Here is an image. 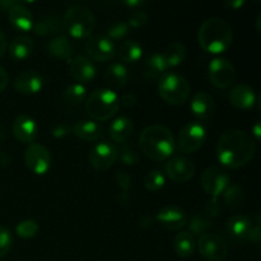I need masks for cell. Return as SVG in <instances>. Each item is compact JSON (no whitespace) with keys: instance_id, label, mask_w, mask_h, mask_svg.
Here are the masks:
<instances>
[{"instance_id":"obj_1","label":"cell","mask_w":261,"mask_h":261,"mask_svg":"<svg viewBox=\"0 0 261 261\" xmlns=\"http://www.w3.org/2000/svg\"><path fill=\"white\" fill-rule=\"evenodd\" d=\"M256 153V140L245 130H227L217 144V158L228 168H240L247 165Z\"/></svg>"},{"instance_id":"obj_2","label":"cell","mask_w":261,"mask_h":261,"mask_svg":"<svg viewBox=\"0 0 261 261\" xmlns=\"http://www.w3.org/2000/svg\"><path fill=\"white\" fill-rule=\"evenodd\" d=\"M139 147L150 160L165 161L175 152L176 143L170 129L163 125H150L140 134Z\"/></svg>"},{"instance_id":"obj_3","label":"cell","mask_w":261,"mask_h":261,"mask_svg":"<svg viewBox=\"0 0 261 261\" xmlns=\"http://www.w3.org/2000/svg\"><path fill=\"white\" fill-rule=\"evenodd\" d=\"M198 41L204 51L218 55L231 47L233 31L222 18H209L199 28Z\"/></svg>"},{"instance_id":"obj_4","label":"cell","mask_w":261,"mask_h":261,"mask_svg":"<svg viewBox=\"0 0 261 261\" xmlns=\"http://www.w3.org/2000/svg\"><path fill=\"white\" fill-rule=\"evenodd\" d=\"M120 109V97L110 88L92 92L86 99L87 114L93 121H106L112 119Z\"/></svg>"},{"instance_id":"obj_5","label":"cell","mask_w":261,"mask_h":261,"mask_svg":"<svg viewBox=\"0 0 261 261\" xmlns=\"http://www.w3.org/2000/svg\"><path fill=\"white\" fill-rule=\"evenodd\" d=\"M63 27L70 37L75 40H86L93 33L96 19L89 8L84 5H74L64 14Z\"/></svg>"},{"instance_id":"obj_6","label":"cell","mask_w":261,"mask_h":261,"mask_svg":"<svg viewBox=\"0 0 261 261\" xmlns=\"http://www.w3.org/2000/svg\"><path fill=\"white\" fill-rule=\"evenodd\" d=\"M191 87L185 76L177 73H166L158 81V93L172 106H181L190 97Z\"/></svg>"},{"instance_id":"obj_7","label":"cell","mask_w":261,"mask_h":261,"mask_svg":"<svg viewBox=\"0 0 261 261\" xmlns=\"http://www.w3.org/2000/svg\"><path fill=\"white\" fill-rule=\"evenodd\" d=\"M206 140V129L201 122L186 124L178 133L177 148L184 154H191L200 149Z\"/></svg>"},{"instance_id":"obj_8","label":"cell","mask_w":261,"mask_h":261,"mask_svg":"<svg viewBox=\"0 0 261 261\" xmlns=\"http://www.w3.org/2000/svg\"><path fill=\"white\" fill-rule=\"evenodd\" d=\"M209 81L217 88H228L236 78V69L229 60L224 58H214L208 65Z\"/></svg>"},{"instance_id":"obj_9","label":"cell","mask_w":261,"mask_h":261,"mask_svg":"<svg viewBox=\"0 0 261 261\" xmlns=\"http://www.w3.org/2000/svg\"><path fill=\"white\" fill-rule=\"evenodd\" d=\"M24 163L35 175H45L51 167V154L48 149L38 143H31L24 150Z\"/></svg>"},{"instance_id":"obj_10","label":"cell","mask_w":261,"mask_h":261,"mask_svg":"<svg viewBox=\"0 0 261 261\" xmlns=\"http://www.w3.org/2000/svg\"><path fill=\"white\" fill-rule=\"evenodd\" d=\"M200 184L208 195L217 199L229 186V175L221 167H208L201 173Z\"/></svg>"},{"instance_id":"obj_11","label":"cell","mask_w":261,"mask_h":261,"mask_svg":"<svg viewBox=\"0 0 261 261\" xmlns=\"http://www.w3.org/2000/svg\"><path fill=\"white\" fill-rule=\"evenodd\" d=\"M199 252L209 261H223L228 255L227 242L218 234L204 233L198 241Z\"/></svg>"},{"instance_id":"obj_12","label":"cell","mask_w":261,"mask_h":261,"mask_svg":"<svg viewBox=\"0 0 261 261\" xmlns=\"http://www.w3.org/2000/svg\"><path fill=\"white\" fill-rule=\"evenodd\" d=\"M119 150L112 143L99 142L94 145L88 154V161L92 167L97 171L109 170L112 165L117 161Z\"/></svg>"},{"instance_id":"obj_13","label":"cell","mask_w":261,"mask_h":261,"mask_svg":"<svg viewBox=\"0 0 261 261\" xmlns=\"http://www.w3.org/2000/svg\"><path fill=\"white\" fill-rule=\"evenodd\" d=\"M86 51L88 54V58H91L93 61H105L111 60L116 54V46L114 41L110 40L105 35H96L91 36L86 43Z\"/></svg>"},{"instance_id":"obj_14","label":"cell","mask_w":261,"mask_h":261,"mask_svg":"<svg viewBox=\"0 0 261 261\" xmlns=\"http://www.w3.org/2000/svg\"><path fill=\"white\" fill-rule=\"evenodd\" d=\"M166 175L173 182L182 184L193 178L195 173V166L185 157H175L166 163Z\"/></svg>"},{"instance_id":"obj_15","label":"cell","mask_w":261,"mask_h":261,"mask_svg":"<svg viewBox=\"0 0 261 261\" xmlns=\"http://www.w3.org/2000/svg\"><path fill=\"white\" fill-rule=\"evenodd\" d=\"M70 74L78 83H89L97 75L94 61L86 55H76L70 60Z\"/></svg>"},{"instance_id":"obj_16","label":"cell","mask_w":261,"mask_h":261,"mask_svg":"<svg viewBox=\"0 0 261 261\" xmlns=\"http://www.w3.org/2000/svg\"><path fill=\"white\" fill-rule=\"evenodd\" d=\"M157 221L168 231H180L188 223V216L180 206L167 205L158 212Z\"/></svg>"},{"instance_id":"obj_17","label":"cell","mask_w":261,"mask_h":261,"mask_svg":"<svg viewBox=\"0 0 261 261\" xmlns=\"http://www.w3.org/2000/svg\"><path fill=\"white\" fill-rule=\"evenodd\" d=\"M42 75L35 70H25L20 73L14 81V89L18 93L25 94V96H32L38 93L43 88Z\"/></svg>"},{"instance_id":"obj_18","label":"cell","mask_w":261,"mask_h":261,"mask_svg":"<svg viewBox=\"0 0 261 261\" xmlns=\"http://www.w3.org/2000/svg\"><path fill=\"white\" fill-rule=\"evenodd\" d=\"M190 109L199 121H208L216 114V102L206 92H198L191 98Z\"/></svg>"},{"instance_id":"obj_19","label":"cell","mask_w":261,"mask_h":261,"mask_svg":"<svg viewBox=\"0 0 261 261\" xmlns=\"http://www.w3.org/2000/svg\"><path fill=\"white\" fill-rule=\"evenodd\" d=\"M13 134L19 142L31 144L38 134V126L35 120L25 115H20L13 122Z\"/></svg>"},{"instance_id":"obj_20","label":"cell","mask_w":261,"mask_h":261,"mask_svg":"<svg viewBox=\"0 0 261 261\" xmlns=\"http://www.w3.org/2000/svg\"><path fill=\"white\" fill-rule=\"evenodd\" d=\"M229 102L239 110H251L256 103V94L247 84H239L229 92Z\"/></svg>"},{"instance_id":"obj_21","label":"cell","mask_w":261,"mask_h":261,"mask_svg":"<svg viewBox=\"0 0 261 261\" xmlns=\"http://www.w3.org/2000/svg\"><path fill=\"white\" fill-rule=\"evenodd\" d=\"M71 133L84 142H96L105 135L103 127L93 120H81L74 124Z\"/></svg>"},{"instance_id":"obj_22","label":"cell","mask_w":261,"mask_h":261,"mask_svg":"<svg viewBox=\"0 0 261 261\" xmlns=\"http://www.w3.org/2000/svg\"><path fill=\"white\" fill-rule=\"evenodd\" d=\"M33 31L37 36L45 37V36H59L64 31L63 19L55 14H47L41 17L37 22L33 24Z\"/></svg>"},{"instance_id":"obj_23","label":"cell","mask_w":261,"mask_h":261,"mask_svg":"<svg viewBox=\"0 0 261 261\" xmlns=\"http://www.w3.org/2000/svg\"><path fill=\"white\" fill-rule=\"evenodd\" d=\"M9 22L15 30L20 31V32H30L32 31L35 20H33V15L30 9L24 7L23 4L17 5V7L12 8L9 10Z\"/></svg>"},{"instance_id":"obj_24","label":"cell","mask_w":261,"mask_h":261,"mask_svg":"<svg viewBox=\"0 0 261 261\" xmlns=\"http://www.w3.org/2000/svg\"><path fill=\"white\" fill-rule=\"evenodd\" d=\"M48 53L60 60L70 61L74 58V46L68 37L63 35L55 36L53 40L48 41L46 46Z\"/></svg>"},{"instance_id":"obj_25","label":"cell","mask_w":261,"mask_h":261,"mask_svg":"<svg viewBox=\"0 0 261 261\" xmlns=\"http://www.w3.org/2000/svg\"><path fill=\"white\" fill-rule=\"evenodd\" d=\"M105 81L112 89H121L129 82V73H127L126 66L122 65L121 63H114L107 68L105 71Z\"/></svg>"},{"instance_id":"obj_26","label":"cell","mask_w":261,"mask_h":261,"mask_svg":"<svg viewBox=\"0 0 261 261\" xmlns=\"http://www.w3.org/2000/svg\"><path fill=\"white\" fill-rule=\"evenodd\" d=\"M167 65H166L165 60H163L161 54H154V55L149 56L147 60L143 64V75L147 81L154 82L160 81L167 71Z\"/></svg>"},{"instance_id":"obj_27","label":"cell","mask_w":261,"mask_h":261,"mask_svg":"<svg viewBox=\"0 0 261 261\" xmlns=\"http://www.w3.org/2000/svg\"><path fill=\"white\" fill-rule=\"evenodd\" d=\"M252 228V222L247 217L236 214L231 217L226 223V229L233 239L247 240Z\"/></svg>"},{"instance_id":"obj_28","label":"cell","mask_w":261,"mask_h":261,"mask_svg":"<svg viewBox=\"0 0 261 261\" xmlns=\"http://www.w3.org/2000/svg\"><path fill=\"white\" fill-rule=\"evenodd\" d=\"M133 130H134V126H133L132 120L126 116L116 117L114 121H111L109 127L110 137L116 143L126 142L132 137Z\"/></svg>"},{"instance_id":"obj_29","label":"cell","mask_w":261,"mask_h":261,"mask_svg":"<svg viewBox=\"0 0 261 261\" xmlns=\"http://www.w3.org/2000/svg\"><path fill=\"white\" fill-rule=\"evenodd\" d=\"M35 48V42L28 36H18L9 46V54L14 60L22 61L30 58Z\"/></svg>"},{"instance_id":"obj_30","label":"cell","mask_w":261,"mask_h":261,"mask_svg":"<svg viewBox=\"0 0 261 261\" xmlns=\"http://www.w3.org/2000/svg\"><path fill=\"white\" fill-rule=\"evenodd\" d=\"M195 237L190 231H181L173 240V249L180 257H190L195 251Z\"/></svg>"},{"instance_id":"obj_31","label":"cell","mask_w":261,"mask_h":261,"mask_svg":"<svg viewBox=\"0 0 261 261\" xmlns=\"http://www.w3.org/2000/svg\"><path fill=\"white\" fill-rule=\"evenodd\" d=\"M161 55H162L163 60H165L168 69L176 68V66L182 64V61L185 60L186 47L181 42H171L165 48V51L161 53Z\"/></svg>"},{"instance_id":"obj_32","label":"cell","mask_w":261,"mask_h":261,"mask_svg":"<svg viewBox=\"0 0 261 261\" xmlns=\"http://www.w3.org/2000/svg\"><path fill=\"white\" fill-rule=\"evenodd\" d=\"M117 54H119V58L121 59L124 63H137L142 59L143 55V48L140 46V43H138L137 41L127 40L124 41L119 45V48H116Z\"/></svg>"},{"instance_id":"obj_33","label":"cell","mask_w":261,"mask_h":261,"mask_svg":"<svg viewBox=\"0 0 261 261\" xmlns=\"http://www.w3.org/2000/svg\"><path fill=\"white\" fill-rule=\"evenodd\" d=\"M63 99L70 106H78L87 99V89L83 84L75 83L66 87L63 92Z\"/></svg>"},{"instance_id":"obj_34","label":"cell","mask_w":261,"mask_h":261,"mask_svg":"<svg viewBox=\"0 0 261 261\" xmlns=\"http://www.w3.org/2000/svg\"><path fill=\"white\" fill-rule=\"evenodd\" d=\"M223 201L229 208H239L244 203V193L242 189L236 185H229L223 193Z\"/></svg>"},{"instance_id":"obj_35","label":"cell","mask_w":261,"mask_h":261,"mask_svg":"<svg viewBox=\"0 0 261 261\" xmlns=\"http://www.w3.org/2000/svg\"><path fill=\"white\" fill-rule=\"evenodd\" d=\"M166 184V177L161 171L153 170L150 172L147 173L144 178V186L147 190L155 193V191H160L161 189L165 186Z\"/></svg>"},{"instance_id":"obj_36","label":"cell","mask_w":261,"mask_h":261,"mask_svg":"<svg viewBox=\"0 0 261 261\" xmlns=\"http://www.w3.org/2000/svg\"><path fill=\"white\" fill-rule=\"evenodd\" d=\"M15 232H17V234L20 239H32V237L37 234L38 224L33 219H24V221L18 223V226L15 227Z\"/></svg>"},{"instance_id":"obj_37","label":"cell","mask_w":261,"mask_h":261,"mask_svg":"<svg viewBox=\"0 0 261 261\" xmlns=\"http://www.w3.org/2000/svg\"><path fill=\"white\" fill-rule=\"evenodd\" d=\"M130 30H132V28L129 27V24H127L126 22H116L114 23L111 27H109L106 36L111 41L122 40V38H125L129 35Z\"/></svg>"},{"instance_id":"obj_38","label":"cell","mask_w":261,"mask_h":261,"mask_svg":"<svg viewBox=\"0 0 261 261\" xmlns=\"http://www.w3.org/2000/svg\"><path fill=\"white\" fill-rule=\"evenodd\" d=\"M13 246L12 233L8 228L0 226V259L9 254Z\"/></svg>"},{"instance_id":"obj_39","label":"cell","mask_w":261,"mask_h":261,"mask_svg":"<svg viewBox=\"0 0 261 261\" xmlns=\"http://www.w3.org/2000/svg\"><path fill=\"white\" fill-rule=\"evenodd\" d=\"M117 158H120V161H121L124 165L129 166L137 165V163L139 162V154H138L132 147H127V145H125V147H122L121 149L119 150Z\"/></svg>"},{"instance_id":"obj_40","label":"cell","mask_w":261,"mask_h":261,"mask_svg":"<svg viewBox=\"0 0 261 261\" xmlns=\"http://www.w3.org/2000/svg\"><path fill=\"white\" fill-rule=\"evenodd\" d=\"M148 22V17L144 12L142 10H137V12L133 13L132 15L127 19V24L130 28H142L145 23Z\"/></svg>"},{"instance_id":"obj_41","label":"cell","mask_w":261,"mask_h":261,"mask_svg":"<svg viewBox=\"0 0 261 261\" xmlns=\"http://www.w3.org/2000/svg\"><path fill=\"white\" fill-rule=\"evenodd\" d=\"M71 133V127L69 126L65 122H61V124H58L53 129V137L54 138H64L66 135H69Z\"/></svg>"},{"instance_id":"obj_42","label":"cell","mask_w":261,"mask_h":261,"mask_svg":"<svg viewBox=\"0 0 261 261\" xmlns=\"http://www.w3.org/2000/svg\"><path fill=\"white\" fill-rule=\"evenodd\" d=\"M20 4H23L20 0H0V8H2L3 10H8V12H9L12 8Z\"/></svg>"},{"instance_id":"obj_43","label":"cell","mask_w":261,"mask_h":261,"mask_svg":"<svg viewBox=\"0 0 261 261\" xmlns=\"http://www.w3.org/2000/svg\"><path fill=\"white\" fill-rule=\"evenodd\" d=\"M245 3H246V0H224V4H226L227 8H229V9H241L242 7L245 5Z\"/></svg>"},{"instance_id":"obj_44","label":"cell","mask_w":261,"mask_h":261,"mask_svg":"<svg viewBox=\"0 0 261 261\" xmlns=\"http://www.w3.org/2000/svg\"><path fill=\"white\" fill-rule=\"evenodd\" d=\"M130 181H132V178H130V176H127L126 173L121 172L117 175V182H119V185L121 186L122 189H127L130 186Z\"/></svg>"},{"instance_id":"obj_45","label":"cell","mask_w":261,"mask_h":261,"mask_svg":"<svg viewBox=\"0 0 261 261\" xmlns=\"http://www.w3.org/2000/svg\"><path fill=\"white\" fill-rule=\"evenodd\" d=\"M135 102H137V97L134 96L133 93H129V94H125L122 98H120V105H124V106H133V105H135Z\"/></svg>"},{"instance_id":"obj_46","label":"cell","mask_w":261,"mask_h":261,"mask_svg":"<svg viewBox=\"0 0 261 261\" xmlns=\"http://www.w3.org/2000/svg\"><path fill=\"white\" fill-rule=\"evenodd\" d=\"M8 82H9L8 73L4 70V68H2V66H0V92H3L5 88H7Z\"/></svg>"},{"instance_id":"obj_47","label":"cell","mask_w":261,"mask_h":261,"mask_svg":"<svg viewBox=\"0 0 261 261\" xmlns=\"http://www.w3.org/2000/svg\"><path fill=\"white\" fill-rule=\"evenodd\" d=\"M147 0H121L122 4L127 8H139L145 4Z\"/></svg>"},{"instance_id":"obj_48","label":"cell","mask_w":261,"mask_h":261,"mask_svg":"<svg viewBox=\"0 0 261 261\" xmlns=\"http://www.w3.org/2000/svg\"><path fill=\"white\" fill-rule=\"evenodd\" d=\"M7 38H5V35L4 33L0 31V58H2L3 55L5 54V51H7Z\"/></svg>"},{"instance_id":"obj_49","label":"cell","mask_w":261,"mask_h":261,"mask_svg":"<svg viewBox=\"0 0 261 261\" xmlns=\"http://www.w3.org/2000/svg\"><path fill=\"white\" fill-rule=\"evenodd\" d=\"M10 165V158L9 155L5 153L0 152V167H8Z\"/></svg>"},{"instance_id":"obj_50","label":"cell","mask_w":261,"mask_h":261,"mask_svg":"<svg viewBox=\"0 0 261 261\" xmlns=\"http://www.w3.org/2000/svg\"><path fill=\"white\" fill-rule=\"evenodd\" d=\"M254 134H255L254 139L257 142V140L260 139V125H259V122H257V124L255 125V132H254Z\"/></svg>"},{"instance_id":"obj_51","label":"cell","mask_w":261,"mask_h":261,"mask_svg":"<svg viewBox=\"0 0 261 261\" xmlns=\"http://www.w3.org/2000/svg\"><path fill=\"white\" fill-rule=\"evenodd\" d=\"M5 137H7V133H5V129L2 126V125H0V142H3V140L5 139Z\"/></svg>"},{"instance_id":"obj_52","label":"cell","mask_w":261,"mask_h":261,"mask_svg":"<svg viewBox=\"0 0 261 261\" xmlns=\"http://www.w3.org/2000/svg\"><path fill=\"white\" fill-rule=\"evenodd\" d=\"M20 2H22V3H28V4H30V3H35V2H37V0H20Z\"/></svg>"},{"instance_id":"obj_53","label":"cell","mask_w":261,"mask_h":261,"mask_svg":"<svg viewBox=\"0 0 261 261\" xmlns=\"http://www.w3.org/2000/svg\"><path fill=\"white\" fill-rule=\"evenodd\" d=\"M255 2H256V3H260V2H261V0H255Z\"/></svg>"}]
</instances>
